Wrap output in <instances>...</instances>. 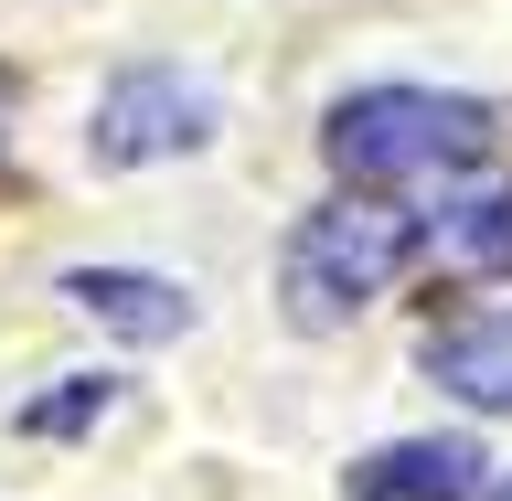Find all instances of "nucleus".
Returning <instances> with one entry per match:
<instances>
[{
	"label": "nucleus",
	"instance_id": "nucleus-8",
	"mask_svg": "<svg viewBox=\"0 0 512 501\" xmlns=\"http://www.w3.org/2000/svg\"><path fill=\"white\" fill-rule=\"evenodd\" d=\"M107 406H118V384H107V374H64L43 406H22V438H75V427H96Z\"/></svg>",
	"mask_w": 512,
	"mask_h": 501
},
{
	"label": "nucleus",
	"instance_id": "nucleus-2",
	"mask_svg": "<svg viewBox=\"0 0 512 501\" xmlns=\"http://www.w3.org/2000/svg\"><path fill=\"white\" fill-rule=\"evenodd\" d=\"M427 246V214H395V203H320L278 256V299L299 331H342L384 299V288L406 278V256Z\"/></svg>",
	"mask_w": 512,
	"mask_h": 501
},
{
	"label": "nucleus",
	"instance_id": "nucleus-6",
	"mask_svg": "<svg viewBox=\"0 0 512 501\" xmlns=\"http://www.w3.org/2000/svg\"><path fill=\"white\" fill-rule=\"evenodd\" d=\"M427 374H438L448 395H470V406L512 416V310H491V320H459V331H438V342H427Z\"/></svg>",
	"mask_w": 512,
	"mask_h": 501
},
{
	"label": "nucleus",
	"instance_id": "nucleus-9",
	"mask_svg": "<svg viewBox=\"0 0 512 501\" xmlns=\"http://www.w3.org/2000/svg\"><path fill=\"white\" fill-rule=\"evenodd\" d=\"M491 501H512V480H502V491H491Z\"/></svg>",
	"mask_w": 512,
	"mask_h": 501
},
{
	"label": "nucleus",
	"instance_id": "nucleus-7",
	"mask_svg": "<svg viewBox=\"0 0 512 501\" xmlns=\"http://www.w3.org/2000/svg\"><path fill=\"white\" fill-rule=\"evenodd\" d=\"M427 246L448 267H512V192H470V203L427 214Z\"/></svg>",
	"mask_w": 512,
	"mask_h": 501
},
{
	"label": "nucleus",
	"instance_id": "nucleus-1",
	"mask_svg": "<svg viewBox=\"0 0 512 501\" xmlns=\"http://www.w3.org/2000/svg\"><path fill=\"white\" fill-rule=\"evenodd\" d=\"M320 150L363 203L384 192H438V182H470L480 160L502 150V118L480 96H438V86H363L331 107Z\"/></svg>",
	"mask_w": 512,
	"mask_h": 501
},
{
	"label": "nucleus",
	"instance_id": "nucleus-4",
	"mask_svg": "<svg viewBox=\"0 0 512 501\" xmlns=\"http://www.w3.org/2000/svg\"><path fill=\"white\" fill-rule=\"evenodd\" d=\"M352 501H480V448L470 438H395L342 470Z\"/></svg>",
	"mask_w": 512,
	"mask_h": 501
},
{
	"label": "nucleus",
	"instance_id": "nucleus-10",
	"mask_svg": "<svg viewBox=\"0 0 512 501\" xmlns=\"http://www.w3.org/2000/svg\"><path fill=\"white\" fill-rule=\"evenodd\" d=\"M0 118H11V96H0Z\"/></svg>",
	"mask_w": 512,
	"mask_h": 501
},
{
	"label": "nucleus",
	"instance_id": "nucleus-3",
	"mask_svg": "<svg viewBox=\"0 0 512 501\" xmlns=\"http://www.w3.org/2000/svg\"><path fill=\"white\" fill-rule=\"evenodd\" d=\"M203 139H214V96L182 86L171 64H139V75H118V86L96 96V118H86L96 171H139V160L203 150Z\"/></svg>",
	"mask_w": 512,
	"mask_h": 501
},
{
	"label": "nucleus",
	"instance_id": "nucleus-5",
	"mask_svg": "<svg viewBox=\"0 0 512 501\" xmlns=\"http://www.w3.org/2000/svg\"><path fill=\"white\" fill-rule=\"evenodd\" d=\"M64 299H75L86 320H107L118 342H182L192 331V299L171 278H150V267H75Z\"/></svg>",
	"mask_w": 512,
	"mask_h": 501
}]
</instances>
